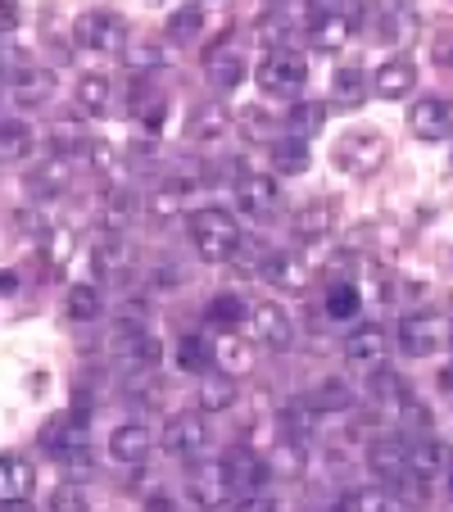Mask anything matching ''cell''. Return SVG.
<instances>
[{"label": "cell", "instance_id": "8", "mask_svg": "<svg viewBox=\"0 0 453 512\" xmlns=\"http://www.w3.org/2000/svg\"><path fill=\"white\" fill-rule=\"evenodd\" d=\"M245 327H250V340L263 349H290L295 345V322H290V313L281 309V304H250V318H245Z\"/></svg>", "mask_w": 453, "mask_h": 512}, {"label": "cell", "instance_id": "10", "mask_svg": "<svg viewBox=\"0 0 453 512\" xmlns=\"http://www.w3.org/2000/svg\"><path fill=\"white\" fill-rule=\"evenodd\" d=\"M408 132H413L417 141H444V136H453V100L422 96L408 109Z\"/></svg>", "mask_w": 453, "mask_h": 512}, {"label": "cell", "instance_id": "42", "mask_svg": "<svg viewBox=\"0 0 453 512\" xmlns=\"http://www.w3.org/2000/svg\"><path fill=\"white\" fill-rule=\"evenodd\" d=\"M340 512H395V499L381 485H363V490H349L340 499Z\"/></svg>", "mask_w": 453, "mask_h": 512}, {"label": "cell", "instance_id": "23", "mask_svg": "<svg viewBox=\"0 0 453 512\" xmlns=\"http://www.w3.org/2000/svg\"><path fill=\"white\" fill-rule=\"evenodd\" d=\"M227 132H232V109L218 105V100H209V105L195 109V114H191V127H186V136H191V141H200V145L222 141Z\"/></svg>", "mask_w": 453, "mask_h": 512}, {"label": "cell", "instance_id": "6", "mask_svg": "<svg viewBox=\"0 0 453 512\" xmlns=\"http://www.w3.org/2000/svg\"><path fill=\"white\" fill-rule=\"evenodd\" d=\"M159 445L168 449L173 458H200L204 449H209V422H204V413H173L168 417V426H164V435H159Z\"/></svg>", "mask_w": 453, "mask_h": 512}, {"label": "cell", "instance_id": "48", "mask_svg": "<svg viewBox=\"0 0 453 512\" xmlns=\"http://www.w3.org/2000/svg\"><path fill=\"white\" fill-rule=\"evenodd\" d=\"M50 512H91V503H87V494H82L78 481H64L50 490Z\"/></svg>", "mask_w": 453, "mask_h": 512}, {"label": "cell", "instance_id": "15", "mask_svg": "<svg viewBox=\"0 0 453 512\" xmlns=\"http://www.w3.org/2000/svg\"><path fill=\"white\" fill-rule=\"evenodd\" d=\"M232 191H236V204H241L245 218H263V213H272L281 204L277 177H263V173H241Z\"/></svg>", "mask_w": 453, "mask_h": 512}, {"label": "cell", "instance_id": "11", "mask_svg": "<svg viewBox=\"0 0 453 512\" xmlns=\"http://www.w3.org/2000/svg\"><path fill=\"white\" fill-rule=\"evenodd\" d=\"M367 463H372V472L390 485H413L417 481V476L408 472V440H399V435H381V440H372V445H367Z\"/></svg>", "mask_w": 453, "mask_h": 512}, {"label": "cell", "instance_id": "25", "mask_svg": "<svg viewBox=\"0 0 453 512\" xmlns=\"http://www.w3.org/2000/svg\"><path fill=\"white\" fill-rule=\"evenodd\" d=\"M290 227H295L299 241H322V236H331V227H336V204H331V200L304 204V209H295Z\"/></svg>", "mask_w": 453, "mask_h": 512}, {"label": "cell", "instance_id": "24", "mask_svg": "<svg viewBox=\"0 0 453 512\" xmlns=\"http://www.w3.org/2000/svg\"><path fill=\"white\" fill-rule=\"evenodd\" d=\"M408 472L417 476V481H435V476L444 472V445L440 440H431V435H408Z\"/></svg>", "mask_w": 453, "mask_h": 512}, {"label": "cell", "instance_id": "14", "mask_svg": "<svg viewBox=\"0 0 453 512\" xmlns=\"http://www.w3.org/2000/svg\"><path fill=\"white\" fill-rule=\"evenodd\" d=\"M386 358H390V336L381 327L349 331V340H345V363H349V368L376 372V368H386Z\"/></svg>", "mask_w": 453, "mask_h": 512}, {"label": "cell", "instance_id": "34", "mask_svg": "<svg viewBox=\"0 0 453 512\" xmlns=\"http://www.w3.org/2000/svg\"><path fill=\"white\" fill-rule=\"evenodd\" d=\"M186 213V186L182 182H164L150 191V218L155 223H177Z\"/></svg>", "mask_w": 453, "mask_h": 512}, {"label": "cell", "instance_id": "51", "mask_svg": "<svg viewBox=\"0 0 453 512\" xmlns=\"http://www.w3.org/2000/svg\"><path fill=\"white\" fill-rule=\"evenodd\" d=\"M19 23V5L14 0H0V32H10Z\"/></svg>", "mask_w": 453, "mask_h": 512}, {"label": "cell", "instance_id": "32", "mask_svg": "<svg viewBox=\"0 0 453 512\" xmlns=\"http://www.w3.org/2000/svg\"><path fill=\"white\" fill-rule=\"evenodd\" d=\"M349 32H354V19L349 14H322V19H313V28H309V41L318 50H340L349 41Z\"/></svg>", "mask_w": 453, "mask_h": 512}, {"label": "cell", "instance_id": "54", "mask_svg": "<svg viewBox=\"0 0 453 512\" xmlns=\"http://www.w3.org/2000/svg\"><path fill=\"white\" fill-rule=\"evenodd\" d=\"M0 512H37L28 499H14V503H0Z\"/></svg>", "mask_w": 453, "mask_h": 512}, {"label": "cell", "instance_id": "37", "mask_svg": "<svg viewBox=\"0 0 453 512\" xmlns=\"http://www.w3.org/2000/svg\"><path fill=\"white\" fill-rule=\"evenodd\" d=\"M132 213H136V195L127 191V186H109L105 204H100V218H105L109 232H123V227L132 223Z\"/></svg>", "mask_w": 453, "mask_h": 512}, {"label": "cell", "instance_id": "56", "mask_svg": "<svg viewBox=\"0 0 453 512\" xmlns=\"http://www.w3.org/2000/svg\"><path fill=\"white\" fill-rule=\"evenodd\" d=\"M0 290H14V272H0Z\"/></svg>", "mask_w": 453, "mask_h": 512}, {"label": "cell", "instance_id": "44", "mask_svg": "<svg viewBox=\"0 0 453 512\" xmlns=\"http://www.w3.org/2000/svg\"><path fill=\"white\" fill-rule=\"evenodd\" d=\"M318 413H345V408H354V390L345 386V381H336V377H327L318 390H313V399H309Z\"/></svg>", "mask_w": 453, "mask_h": 512}, {"label": "cell", "instance_id": "43", "mask_svg": "<svg viewBox=\"0 0 453 512\" xmlns=\"http://www.w3.org/2000/svg\"><path fill=\"white\" fill-rule=\"evenodd\" d=\"M358 309H363V300H358L354 281H331V290H327V313L331 318L349 322V318H358Z\"/></svg>", "mask_w": 453, "mask_h": 512}, {"label": "cell", "instance_id": "19", "mask_svg": "<svg viewBox=\"0 0 453 512\" xmlns=\"http://www.w3.org/2000/svg\"><path fill=\"white\" fill-rule=\"evenodd\" d=\"M73 186V159L64 155H46L37 168L28 173V195L32 200H55Z\"/></svg>", "mask_w": 453, "mask_h": 512}, {"label": "cell", "instance_id": "27", "mask_svg": "<svg viewBox=\"0 0 453 512\" xmlns=\"http://www.w3.org/2000/svg\"><path fill=\"white\" fill-rule=\"evenodd\" d=\"M263 277H268L272 286H281V290H304L309 286V263L299 259L295 250H277V254H268Z\"/></svg>", "mask_w": 453, "mask_h": 512}, {"label": "cell", "instance_id": "13", "mask_svg": "<svg viewBox=\"0 0 453 512\" xmlns=\"http://www.w3.org/2000/svg\"><path fill=\"white\" fill-rule=\"evenodd\" d=\"M232 499H236V494H232V481H227L222 458H218V463H200L191 472V503H195V508L218 512V508H227Z\"/></svg>", "mask_w": 453, "mask_h": 512}, {"label": "cell", "instance_id": "36", "mask_svg": "<svg viewBox=\"0 0 453 512\" xmlns=\"http://www.w3.org/2000/svg\"><path fill=\"white\" fill-rule=\"evenodd\" d=\"M286 127H290V136L309 141L313 132H322V127H327V105H322V100H299V105L286 114Z\"/></svg>", "mask_w": 453, "mask_h": 512}, {"label": "cell", "instance_id": "55", "mask_svg": "<svg viewBox=\"0 0 453 512\" xmlns=\"http://www.w3.org/2000/svg\"><path fill=\"white\" fill-rule=\"evenodd\" d=\"M440 386H444V390H449V395H453V363H449V368L440 372Z\"/></svg>", "mask_w": 453, "mask_h": 512}, {"label": "cell", "instance_id": "7", "mask_svg": "<svg viewBox=\"0 0 453 512\" xmlns=\"http://www.w3.org/2000/svg\"><path fill=\"white\" fill-rule=\"evenodd\" d=\"M386 136L381 132H349V136H340L336 141V164L345 168V173H354V177H367L372 168H381L386 164Z\"/></svg>", "mask_w": 453, "mask_h": 512}, {"label": "cell", "instance_id": "45", "mask_svg": "<svg viewBox=\"0 0 453 512\" xmlns=\"http://www.w3.org/2000/svg\"><path fill=\"white\" fill-rule=\"evenodd\" d=\"M232 263L236 272H245V277H263V268H268V254H263V245L254 241V236H241V245L232 250Z\"/></svg>", "mask_w": 453, "mask_h": 512}, {"label": "cell", "instance_id": "12", "mask_svg": "<svg viewBox=\"0 0 453 512\" xmlns=\"http://www.w3.org/2000/svg\"><path fill=\"white\" fill-rule=\"evenodd\" d=\"M222 467H227V481H232L236 499H241V494H259L272 476L268 458H259L254 449H227V454H222Z\"/></svg>", "mask_w": 453, "mask_h": 512}, {"label": "cell", "instance_id": "33", "mask_svg": "<svg viewBox=\"0 0 453 512\" xmlns=\"http://www.w3.org/2000/svg\"><path fill=\"white\" fill-rule=\"evenodd\" d=\"M123 259H127V250H123V241H118V232L100 236V241L91 245V268H96L100 281H118V272H123Z\"/></svg>", "mask_w": 453, "mask_h": 512}, {"label": "cell", "instance_id": "40", "mask_svg": "<svg viewBox=\"0 0 453 512\" xmlns=\"http://www.w3.org/2000/svg\"><path fill=\"white\" fill-rule=\"evenodd\" d=\"M173 358H177V368H182V372H200V377H204V368H209V363H213V349L204 345V336H195V331H186V336L177 340Z\"/></svg>", "mask_w": 453, "mask_h": 512}, {"label": "cell", "instance_id": "35", "mask_svg": "<svg viewBox=\"0 0 453 512\" xmlns=\"http://www.w3.org/2000/svg\"><path fill=\"white\" fill-rule=\"evenodd\" d=\"M32 150V127L19 118H5L0 123V164H23Z\"/></svg>", "mask_w": 453, "mask_h": 512}, {"label": "cell", "instance_id": "17", "mask_svg": "<svg viewBox=\"0 0 453 512\" xmlns=\"http://www.w3.org/2000/svg\"><path fill=\"white\" fill-rule=\"evenodd\" d=\"M50 96H55V73L50 68L23 64L19 73H10V100L19 109H41Z\"/></svg>", "mask_w": 453, "mask_h": 512}, {"label": "cell", "instance_id": "26", "mask_svg": "<svg viewBox=\"0 0 453 512\" xmlns=\"http://www.w3.org/2000/svg\"><path fill=\"white\" fill-rule=\"evenodd\" d=\"M268 159H272V173H281V177L309 173V164H313L309 141H299V136H281V141H272L268 145Z\"/></svg>", "mask_w": 453, "mask_h": 512}, {"label": "cell", "instance_id": "16", "mask_svg": "<svg viewBox=\"0 0 453 512\" xmlns=\"http://www.w3.org/2000/svg\"><path fill=\"white\" fill-rule=\"evenodd\" d=\"M204 78L218 91H236L245 82V55L236 46H227V37H222L218 46L204 50Z\"/></svg>", "mask_w": 453, "mask_h": 512}, {"label": "cell", "instance_id": "47", "mask_svg": "<svg viewBox=\"0 0 453 512\" xmlns=\"http://www.w3.org/2000/svg\"><path fill=\"white\" fill-rule=\"evenodd\" d=\"M204 28V5H182V10L168 19V41H191Z\"/></svg>", "mask_w": 453, "mask_h": 512}, {"label": "cell", "instance_id": "28", "mask_svg": "<svg viewBox=\"0 0 453 512\" xmlns=\"http://www.w3.org/2000/svg\"><path fill=\"white\" fill-rule=\"evenodd\" d=\"M236 404V377L227 372H204L200 377V413H227Z\"/></svg>", "mask_w": 453, "mask_h": 512}, {"label": "cell", "instance_id": "49", "mask_svg": "<svg viewBox=\"0 0 453 512\" xmlns=\"http://www.w3.org/2000/svg\"><path fill=\"white\" fill-rule=\"evenodd\" d=\"M241 127H245V136H250V141H263V136L277 132V118L263 114V109H241Z\"/></svg>", "mask_w": 453, "mask_h": 512}, {"label": "cell", "instance_id": "57", "mask_svg": "<svg viewBox=\"0 0 453 512\" xmlns=\"http://www.w3.org/2000/svg\"><path fill=\"white\" fill-rule=\"evenodd\" d=\"M449 349H453V322H449Z\"/></svg>", "mask_w": 453, "mask_h": 512}, {"label": "cell", "instance_id": "1", "mask_svg": "<svg viewBox=\"0 0 453 512\" xmlns=\"http://www.w3.org/2000/svg\"><path fill=\"white\" fill-rule=\"evenodd\" d=\"M186 227H191V245L204 263H227L232 250L241 245V223L227 209H213V204L209 209H195L186 218Z\"/></svg>", "mask_w": 453, "mask_h": 512}, {"label": "cell", "instance_id": "20", "mask_svg": "<svg viewBox=\"0 0 453 512\" xmlns=\"http://www.w3.org/2000/svg\"><path fill=\"white\" fill-rule=\"evenodd\" d=\"M37 490V472L23 454H0V503H14V499H32Z\"/></svg>", "mask_w": 453, "mask_h": 512}, {"label": "cell", "instance_id": "4", "mask_svg": "<svg viewBox=\"0 0 453 512\" xmlns=\"http://www.w3.org/2000/svg\"><path fill=\"white\" fill-rule=\"evenodd\" d=\"M114 354H118V363H123L127 372H155L164 345H159V336L145 327V322H118Z\"/></svg>", "mask_w": 453, "mask_h": 512}, {"label": "cell", "instance_id": "2", "mask_svg": "<svg viewBox=\"0 0 453 512\" xmlns=\"http://www.w3.org/2000/svg\"><path fill=\"white\" fill-rule=\"evenodd\" d=\"M254 78H259L263 96H272V100H295V96H304V87H309V59L299 55V50H290V46L268 50Z\"/></svg>", "mask_w": 453, "mask_h": 512}, {"label": "cell", "instance_id": "29", "mask_svg": "<svg viewBox=\"0 0 453 512\" xmlns=\"http://www.w3.org/2000/svg\"><path fill=\"white\" fill-rule=\"evenodd\" d=\"M204 318H209V327H218V331H236L245 318H250V304H245L241 295H232V290H218L209 300V309H204Z\"/></svg>", "mask_w": 453, "mask_h": 512}, {"label": "cell", "instance_id": "41", "mask_svg": "<svg viewBox=\"0 0 453 512\" xmlns=\"http://www.w3.org/2000/svg\"><path fill=\"white\" fill-rule=\"evenodd\" d=\"M123 59L132 73H155V68L168 64V50L159 41H127L123 46Z\"/></svg>", "mask_w": 453, "mask_h": 512}, {"label": "cell", "instance_id": "22", "mask_svg": "<svg viewBox=\"0 0 453 512\" xmlns=\"http://www.w3.org/2000/svg\"><path fill=\"white\" fill-rule=\"evenodd\" d=\"M213 368L227 372V377H245V372L254 368V349L245 336H236V331H222L218 340H213Z\"/></svg>", "mask_w": 453, "mask_h": 512}, {"label": "cell", "instance_id": "38", "mask_svg": "<svg viewBox=\"0 0 453 512\" xmlns=\"http://www.w3.org/2000/svg\"><path fill=\"white\" fill-rule=\"evenodd\" d=\"M46 136H50V150H55V155H64V159L87 155L82 145H91L78 118H59V123H50V132H46Z\"/></svg>", "mask_w": 453, "mask_h": 512}, {"label": "cell", "instance_id": "31", "mask_svg": "<svg viewBox=\"0 0 453 512\" xmlns=\"http://www.w3.org/2000/svg\"><path fill=\"white\" fill-rule=\"evenodd\" d=\"M367 87L372 82L363 78V68H336L331 73V100H336V109H358L367 100Z\"/></svg>", "mask_w": 453, "mask_h": 512}, {"label": "cell", "instance_id": "39", "mask_svg": "<svg viewBox=\"0 0 453 512\" xmlns=\"http://www.w3.org/2000/svg\"><path fill=\"white\" fill-rule=\"evenodd\" d=\"M281 426H286V440H309L313 426H318V408L309 399H290L281 408Z\"/></svg>", "mask_w": 453, "mask_h": 512}, {"label": "cell", "instance_id": "5", "mask_svg": "<svg viewBox=\"0 0 453 512\" xmlns=\"http://www.w3.org/2000/svg\"><path fill=\"white\" fill-rule=\"evenodd\" d=\"M123 19H118L114 10H105V5H96V10L78 14V23H73V41H78L82 50H100V55H109V50H123Z\"/></svg>", "mask_w": 453, "mask_h": 512}, {"label": "cell", "instance_id": "50", "mask_svg": "<svg viewBox=\"0 0 453 512\" xmlns=\"http://www.w3.org/2000/svg\"><path fill=\"white\" fill-rule=\"evenodd\" d=\"M232 512H281V503L259 490V494H241V499L232 503Z\"/></svg>", "mask_w": 453, "mask_h": 512}, {"label": "cell", "instance_id": "18", "mask_svg": "<svg viewBox=\"0 0 453 512\" xmlns=\"http://www.w3.org/2000/svg\"><path fill=\"white\" fill-rule=\"evenodd\" d=\"M150 449H155V431L141 422H123V426H114V435H109V454H114V463H123V467H141L145 458H150Z\"/></svg>", "mask_w": 453, "mask_h": 512}, {"label": "cell", "instance_id": "46", "mask_svg": "<svg viewBox=\"0 0 453 512\" xmlns=\"http://www.w3.org/2000/svg\"><path fill=\"white\" fill-rule=\"evenodd\" d=\"M68 318L73 322H91V318H100V309H105V304H100V290L96 286H73L68 290Z\"/></svg>", "mask_w": 453, "mask_h": 512}, {"label": "cell", "instance_id": "21", "mask_svg": "<svg viewBox=\"0 0 453 512\" xmlns=\"http://www.w3.org/2000/svg\"><path fill=\"white\" fill-rule=\"evenodd\" d=\"M417 87V68L413 59H386V64L372 73V91L381 100H404Z\"/></svg>", "mask_w": 453, "mask_h": 512}, {"label": "cell", "instance_id": "3", "mask_svg": "<svg viewBox=\"0 0 453 512\" xmlns=\"http://www.w3.org/2000/svg\"><path fill=\"white\" fill-rule=\"evenodd\" d=\"M41 449H46L50 458H55L59 467H68V472H82V467H91V445H87V426L73 422L68 413L50 417L46 426H41Z\"/></svg>", "mask_w": 453, "mask_h": 512}, {"label": "cell", "instance_id": "9", "mask_svg": "<svg viewBox=\"0 0 453 512\" xmlns=\"http://www.w3.org/2000/svg\"><path fill=\"white\" fill-rule=\"evenodd\" d=\"M444 340H449V327H444V318H435V313H404V322H399V349H404L408 358L440 354Z\"/></svg>", "mask_w": 453, "mask_h": 512}, {"label": "cell", "instance_id": "53", "mask_svg": "<svg viewBox=\"0 0 453 512\" xmlns=\"http://www.w3.org/2000/svg\"><path fill=\"white\" fill-rule=\"evenodd\" d=\"M435 64H440V68H449V73H453V37L435 46Z\"/></svg>", "mask_w": 453, "mask_h": 512}, {"label": "cell", "instance_id": "52", "mask_svg": "<svg viewBox=\"0 0 453 512\" xmlns=\"http://www.w3.org/2000/svg\"><path fill=\"white\" fill-rule=\"evenodd\" d=\"M145 512H186V508H182V503H177V499H168V494H155V499H150V508H145Z\"/></svg>", "mask_w": 453, "mask_h": 512}, {"label": "cell", "instance_id": "30", "mask_svg": "<svg viewBox=\"0 0 453 512\" xmlns=\"http://www.w3.org/2000/svg\"><path fill=\"white\" fill-rule=\"evenodd\" d=\"M78 105H82V114H91V118L109 114V105H114V82H109L105 73H82L78 78Z\"/></svg>", "mask_w": 453, "mask_h": 512}]
</instances>
